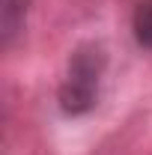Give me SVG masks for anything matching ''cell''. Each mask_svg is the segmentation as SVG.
<instances>
[{
    "label": "cell",
    "instance_id": "6da1fadb",
    "mask_svg": "<svg viewBox=\"0 0 152 155\" xmlns=\"http://www.w3.org/2000/svg\"><path fill=\"white\" fill-rule=\"evenodd\" d=\"M107 69V48L101 42H81L66 66V78L57 90L60 110L66 116H84L95 107L98 98V84Z\"/></svg>",
    "mask_w": 152,
    "mask_h": 155
},
{
    "label": "cell",
    "instance_id": "7a4b0ae2",
    "mask_svg": "<svg viewBox=\"0 0 152 155\" xmlns=\"http://www.w3.org/2000/svg\"><path fill=\"white\" fill-rule=\"evenodd\" d=\"M30 3L33 0H0V42H3V48H9L21 36L27 15H30Z\"/></svg>",
    "mask_w": 152,
    "mask_h": 155
},
{
    "label": "cell",
    "instance_id": "3957f363",
    "mask_svg": "<svg viewBox=\"0 0 152 155\" xmlns=\"http://www.w3.org/2000/svg\"><path fill=\"white\" fill-rule=\"evenodd\" d=\"M131 30L134 39L140 48H149L152 51V0H143L131 15Z\"/></svg>",
    "mask_w": 152,
    "mask_h": 155
}]
</instances>
